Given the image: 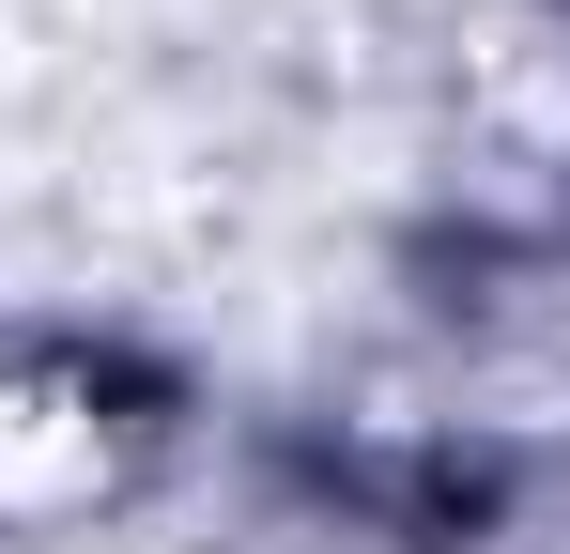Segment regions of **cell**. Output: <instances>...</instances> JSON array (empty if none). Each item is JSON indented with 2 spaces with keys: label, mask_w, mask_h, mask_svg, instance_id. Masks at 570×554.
Returning a JSON list of instances; mask_svg holds the SVG:
<instances>
[{
  "label": "cell",
  "mask_w": 570,
  "mask_h": 554,
  "mask_svg": "<svg viewBox=\"0 0 570 554\" xmlns=\"http://www.w3.org/2000/svg\"><path fill=\"white\" fill-rule=\"evenodd\" d=\"M155 462V385L108 355V339H62V324H0V540H62V524H108Z\"/></svg>",
  "instance_id": "1"
}]
</instances>
